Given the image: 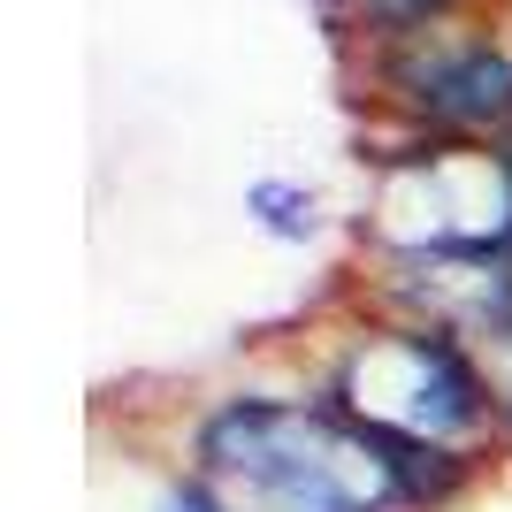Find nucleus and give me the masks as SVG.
I'll return each instance as SVG.
<instances>
[{"mask_svg":"<svg viewBox=\"0 0 512 512\" xmlns=\"http://www.w3.org/2000/svg\"><path fill=\"white\" fill-rule=\"evenodd\" d=\"M344 398L367 428H390V436H413V444H436L451 428L482 421V375L459 360L451 337H383L367 344L360 360L344 367Z\"/></svg>","mask_w":512,"mask_h":512,"instance_id":"obj_1","label":"nucleus"},{"mask_svg":"<svg viewBox=\"0 0 512 512\" xmlns=\"http://www.w3.org/2000/svg\"><path fill=\"white\" fill-rule=\"evenodd\" d=\"M398 85L428 107V115H451V123H490L512 107V62L497 46H436L421 62L398 69Z\"/></svg>","mask_w":512,"mask_h":512,"instance_id":"obj_2","label":"nucleus"},{"mask_svg":"<svg viewBox=\"0 0 512 512\" xmlns=\"http://www.w3.org/2000/svg\"><path fill=\"white\" fill-rule=\"evenodd\" d=\"M444 0H367V16L375 23H390V31H406V23H421V16H436Z\"/></svg>","mask_w":512,"mask_h":512,"instance_id":"obj_3","label":"nucleus"}]
</instances>
